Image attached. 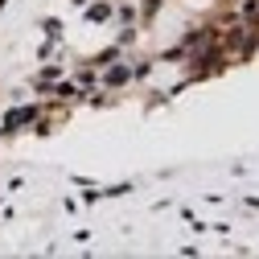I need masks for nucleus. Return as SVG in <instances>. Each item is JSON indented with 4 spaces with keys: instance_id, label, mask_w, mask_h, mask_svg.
Wrapping results in <instances>:
<instances>
[{
    "instance_id": "obj_1",
    "label": "nucleus",
    "mask_w": 259,
    "mask_h": 259,
    "mask_svg": "<svg viewBox=\"0 0 259 259\" xmlns=\"http://www.w3.org/2000/svg\"><path fill=\"white\" fill-rule=\"evenodd\" d=\"M107 82H111V87H119V82H127V70H123V66H115V70L107 74Z\"/></svg>"
}]
</instances>
